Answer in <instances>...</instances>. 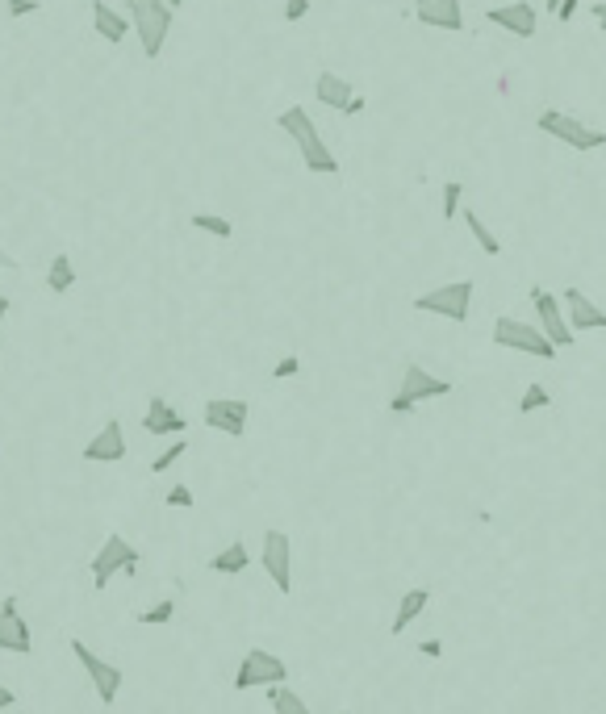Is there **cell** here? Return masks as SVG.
<instances>
[{"label": "cell", "mask_w": 606, "mask_h": 714, "mask_svg": "<svg viewBox=\"0 0 606 714\" xmlns=\"http://www.w3.org/2000/svg\"><path fill=\"white\" fill-rule=\"evenodd\" d=\"M276 126H281V134L293 138V147H297L301 163H306V172H314V176H335L339 172V155L326 147V138H322L318 122L310 117V109L289 105L281 117H276Z\"/></svg>", "instance_id": "1"}, {"label": "cell", "mask_w": 606, "mask_h": 714, "mask_svg": "<svg viewBox=\"0 0 606 714\" xmlns=\"http://www.w3.org/2000/svg\"><path fill=\"white\" fill-rule=\"evenodd\" d=\"M126 17H130V34L138 38L147 59L163 55V42L172 34V17L176 9H168L163 0H126Z\"/></svg>", "instance_id": "2"}, {"label": "cell", "mask_w": 606, "mask_h": 714, "mask_svg": "<svg viewBox=\"0 0 606 714\" xmlns=\"http://www.w3.org/2000/svg\"><path fill=\"white\" fill-rule=\"evenodd\" d=\"M535 126H540V134H548V138H556V142H565L569 151H581V155H590V151L606 147V130L586 126L577 113H565V109H544Z\"/></svg>", "instance_id": "3"}, {"label": "cell", "mask_w": 606, "mask_h": 714, "mask_svg": "<svg viewBox=\"0 0 606 714\" xmlns=\"http://www.w3.org/2000/svg\"><path fill=\"white\" fill-rule=\"evenodd\" d=\"M448 393H452V380H444V376L427 372L423 364H406V372H402V385H398V393H393L389 410H393V414H410L414 406H423V401L448 397Z\"/></svg>", "instance_id": "4"}, {"label": "cell", "mask_w": 606, "mask_h": 714, "mask_svg": "<svg viewBox=\"0 0 606 714\" xmlns=\"http://www.w3.org/2000/svg\"><path fill=\"white\" fill-rule=\"evenodd\" d=\"M138 560H143V552H138L126 535H109L101 543V552L92 556V589H109V581L118 577V573L134 577L138 573Z\"/></svg>", "instance_id": "5"}, {"label": "cell", "mask_w": 606, "mask_h": 714, "mask_svg": "<svg viewBox=\"0 0 606 714\" xmlns=\"http://www.w3.org/2000/svg\"><path fill=\"white\" fill-rule=\"evenodd\" d=\"M418 314H435V318H448V322H469V309H473V280H452V284H439L431 293H418L414 297Z\"/></svg>", "instance_id": "6"}, {"label": "cell", "mask_w": 606, "mask_h": 714, "mask_svg": "<svg viewBox=\"0 0 606 714\" xmlns=\"http://www.w3.org/2000/svg\"><path fill=\"white\" fill-rule=\"evenodd\" d=\"M494 343L506 347V351L535 355V360H556V347L548 343V335L535 322H523V318H498L494 322Z\"/></svg>", "instance_id": "7"}, {"label": "cell", "mask_w": 606, "mask_h": 714, "mask_svg": "<svg viewBox=\"0 0 606 714\" xmlns=\"http://www.w3.org/2000/svg\"><path fill=\"white\" fill-rule=\"evenodd\" d=\"M72 656L80 660V669L88 673L92 689H97V698H101L105 706L118 702V694H122V669H118V664H109L105 656H97V652L84 644V639H72Z\"/></svg>", "instance_id": "8"}, {"label": "cell", "mask_w": 606, "mask_h": 714, "mask_svg": "<svg viewBox=\"0 0 606 714\" xmlns=\"http://www.w3.org/2000/svg\"><path fill=\"white\" fill-rule=\"evenodd\" d=\"M289 681V664L276 656V652H264V648H251L243 652V664L235 669V689H255V685H281Z\"/></svg>", "instance_id": "9"}, {"label": "cell", "mask_w": 606, "mask_h": 714, "mask_svg": "<svg viewBox=\"0 0 606 714\" xmlns=\"http://www.w3.org/2000/svg\"><path fill=\"white\" fill-rule=\"evenodd\" d=\"M531 305H535V314H540V326L544 335H548V343L556 347V351H565V347H573V330H569V322H565V305H561V297H552L548 289H540V284H535L531 289Z\"/></svg>", "instance_id": "10"}, {"label": "cell", "mask_w": 606, "mask_h": 714, "mask_svg": "<svg viewBox=\"0 0 606 714\" xmlns=\"http://www.w3.org/2000/svg\"><path fill=\"white\" fill-rule=\"evenodd\" d=\"M247 418H251V406L239 397H209L205 401V426L209 431H218L226 439H243L247 435Z\"/></svg>", "instance_id": "11"}, {"label": "cell", "mask_w": 606, "mask_h": 714, "mask_svg": "<svg viewBox=\"0 0 606 714\" xmlns=\"http://www.w3.org/2000/svg\"><path fill=\"white\" fill-rule=\"evenodd\" d=\"M260 560H264V573L272 577V585L281 589V593H289L293 589V539L285 535V531H264V552H260Z\"/></svg>", "instance_id": "12"}, {"label": "cell", "mask_w": 606, "mask_h": 714, "mask_svg": "<svg viewBox=\"0 0 606 714\" xmlns=\"http://www.w3.org/2000/svg\"><path fill=\"white\" fill-rule=\"evenodd\" d=\"M485 21L498 26L502 34H515V38H535V30H540V13H535L531 0H510V5L485 9Z\"/></svg>", "instance_id": "13"}, {"label": "cell", "mask_w": 606, "mask_h": 714, "mask_svg": "<svg viewBox=\"0 0 606 714\" xmlns=\"http://www.w3.org/2000/svg\"><path fill=\"white\" fill-rule=\"evenodd\" d=\"M0 652H17V656H30L34 652L30 623L21 618V602L13 598V593L0 602Z\"/></svg>", "instance_id": "14"}, {"label": "cell", "mask_w": 606, "mask_h": 714, "mask_svg": "<svg viewBox=\"0 0 606 714\" xmlns=\"http://www.w3.org/2000/svg\"><path fill=\"white\" fill-rule=\"evenodd\" d=\"M561 305L569 309V330H606V309L586 293L577 289V284H569V289L561 293Z\"/></svg>", "instance_id": "15"}, {"label": "cell", "mask_w": 606, "mask_h": 714, "mask_svg": "<svg viewBox=\"0 0 606 714\" xmlns=\"http://www.w3.org/2000/svg\"><path fill=\"white\" fill-rule=\"evenodd\" d=\"M126 451H130V447H126L122 422L109 418L101 431L84 443V460H88V464H118V460H126Z\"/></svg>", "instance_id": "16"}, {"label": "cell", "mask_w": 606, "mask_h": 714, "mask_svg": "<svg viewBox=\"0 0 606 714\" xmlns=\"http://www.w3.org/2000/svg\"><path fill=\"white\" fill-rule=\"evenodd\" d=\"M143 431L155 435V439L184 435V431H189V418H184L168 397H151V401H147V414H143Z\"/></svg>", "instance_id": "17"}, {"label": "cell", "mask_w": 606, "mask_h": 714, "mask_svg": "<svg viewBox=\"0 0 606 714\" xmlns=\"http://www.w3.org/2000/svg\"><path fill=\"white\" fill-rule=\"evenodd\" d=\"M414 17L423 21V26H431V30H448V34L464 30L460 0H414Z\"/></svg>", "instance_id": "18"}, {"label": "cell", "mask_w": 606, "mask_h": 714, "mask_svg": "<svg viewBox=\"0 0 606 714\" xmlns=\"http://www.w3.org/2000/svg\"><path fill=\"white\" fill-rule=\"evenodd\" d=\"M92 30H97L109 46H118L126 34H130V17L109 9V0H92Z\"/></svg>", "instance_id": "19"}, {"label": "cell", "mask_w": 606, "mask_h": 714, "mask_svg": "<svg viewBox=\"0 0 606 714\" xmlns=\"http://www.w3.org/2000/svg\"><path fill=\"white\" fill-rule=\"evenodd\" d=\"M356 97V88H352V80H343V76H335V71H318V80H314V101L318 105H326V109H339L343 113V105Z\"/></svg>", "instance_id": "20"}, {"label": "cell", "mask_w": 606, "mask_h": 714, "mask_svg": "<svg viewBox=\"0 0 606 714\" xmlns=\"http://www.w3.org/2000/svg\"><path fill=\"white\" fill-rule=\"evenodd\" d=\"M427 606H431V589H423V585L406 589V593H402V602H398V614H393V627H389V631H393V635H402Z\"/></svg>", "instance_id": "21"}, {"label": "cell", "mask_w": 606, "mask_h": 714, "mask_svg": "<svg viewBox=\"0 0 606 714\" xmlns=\"http://www.w3.org/2000/svg\"><path fill=\"white\" fill-rule=\"evenodd\" d=\"M247 564H251V552L235 539L230 547H222L218 556H209V573H218V577H239V573H247Z\"/></svg>", "instance_id": "22"}, {"label": "cell", "mask_w": 606, "mask_h": 714, "mask_svg": "<svg viewBox=\"0 0 606 714\" xmlns=\"http://www.w3.org/2000/svg\"><path fill=\"white\" fill-rule=\"evenodd\" d=\"M460 218H464V226H469V234L477 238V247H481L489 259H498V255H502V238H498L494 230H489V222L481 218V213H477L473 205H464V209H460Z\"/></svg>", "instance_id": "23"}, {"label": "cell", "mask_w": 606, "mask_h": 714, "mask_svg": "<svg viewBox=\"0 0 606 714\" xmlns=\"http://www.w3.org/2000/svg\"><path fill=\"white\" fill-rule=\"evenodd\" d=\"M46 289L51 293H72L76 289V264H72V255L59 251L51 259V268H46Z\"/></svg>", "instance_id": "24"}, {"label": "cell", "mask_w": 606, "mask_h": 714, "mask_svg": "<svg viewBox=\"0 0 606 714\" xmlns=\"http://www.w3.org/2000/svg\"><path fill=\"white\" fill-rule=\"evenodd\" d=\"M268 706H272V714H310L306 698H301L297 689H289L285 681L281 685H268Z\"/></svg>", "instance_id": "25"}, {"label": "cell", "mask_w": 606, "mask_h": 714, "mask_svg": "<svg viewBox=\"0 0 606 714\" xmlns=\"http://www.w3.org/2000/svg\"><path fill=\"white\" fill-rule=\"evenodd\" d=\"M189 226L201 234H214V238H235V222L222 218V213H193Z\"/></svg>", "instance_id": "26"}, {"label": "cell", "mask_w": 606, "mask_h": 714, "mask_svg": "<svg viewBox=\"0 0 606 714\" xmlns=\"http://www.w3.org/2000/svg\"><path fill=\"white\" fill-rule=\"evenodd\" d=\"M548 406H552V393H548V385H540V380H531V385L523 389L519 414H535V410H548Z\"/></svg>", "instance_id": "27"}, {"label": "cell", "mask_w": 606, "mask_h": 714, "mask_svg": "<svg viewBox=\"0 0 606 714\" xmlns=\"http://www.w3.org/2000/svg\"><path fill=\"white\" fill-rule=\"evenodd\" d=\"M134 618H138L143 627H163V623H172V618H176V598H163V602H155L151 610H138Z\"/></svg>", "instance_id": "28"}, {"label": "cell", "mask_w": 606, "mask_h": 714, "mask_svg": "<svg viewBox=\"0 0 606 714\" xmlns=\"http://www.w3.org/2000/svg\"><path fill=\"white\" fill-rule=\"evenodd\" d=\"M184 451H189V439H184V435H176V443H172V447H163L159 456L151 460V472H155V476H159V472H168V468H172V464L184 456Z\"/></svg>", "instance_id": "29"}, {"label": "cell", "mask_w": 606, "mask_h": 714, "mask_svg": "<svg viewBox=\"0 0 606 714\" xmlns=\"http://www.w3.org/2000/svg\"><path fill=\"white\" fill-rule=\"evenodd\" d=\"M464 209V184L460 180H448L444 184V222H456Z\"/></svg>", "instance_id": "30"}, {"label": "cell", "mask_w": 606, "mask_h": 714, "mask_svg": "<svg viewBox=\"0 0 606 714\" xmlns=\"http://www.w3.org/2000/svg\"><path fill=\"white\" fill-rule=\"evenodd\" d=\"M163 502H168L172 510H193V489L189 485H172L168 493H163Z\"/></svg>", "instance_id": "31"}, {"label": "cell", "mask_w": 606, "mask_h": 714, "mask_svg": "<svg viewBox=\"0 0 606 714\" xmlns=\"http://www.w3.org/2000/svg\"><path fill=\"white\" fill-rule=\"evenodd\" d=\"M5 9H9V21H21V17H30L42 9V0H5Z\"/></svg>", "instance_id": "32"}, {"label": "cell", "mask_w": 606, "mask_h": 714, "mask_svg": "<svg viewBox=\"0 0 606 714\" xmlns=\"http://www.w3.org/2000/svg\"><path fill=\"white\" fill-rule=\"evenodd\" d=\"M306 13H310V0H285V21L289 26H297Z\"/></svg>", "instance_id": "33"}, {"label": "cell", "mask_w": 606, "mask_h": 714, "mask_svg": "<svg viewBox=\"0 0 606 714\" xmlns=\"http://www.w3.org/2000/svg\"><path fill=\"white\" fill-rule=\"evenodd\" d=\"M297 372H301V360H297V355H285V360L272 368V376H276V380H289V376H297Z\"/></svg>", "instance_id": "34"}, {"label": "cell", "mask_w": 606, "mask_h": 714, "mask_svg": "<svg viewBox=\"0 0 606 714\" xmlns=\"http://www.w3.org/2000/svg\"><path fill=\"white\" fill-rule=\"evenodd\" d=\"M418 652H423L427 660H439V656H444V639H423V644H418Z\"/></svg>", "instance_id": "35"}, {"label": "cell", "mask_w": 606, "mask_h": 714, "mask_svg": "<svg viewBox=\"0 0 606 714\" xmlns=\"http://www.w3.org/2000/svg\"><path fill=\"white\" fill-rule=\"evenodd\" d=\"M13 706H17V694L9 685H0V710H13Z\"/></svg>", "instance_id": "36"}, {"label": "cell", "mask_w": 606, "mask_h": 714, "mask_svg": "<svg viewBox=\"0 0 606 714\" xmlns=\"http://www.w3.org/2000/svg\"><path fill=\"white\" fill-rule=\"evenodd\" d=\"M590 13H594V21L602 26V34H606V0H594V5H590Z\"/></svg>", "instance_id": "37"}, {"label": "cell", "mask_w": 606, "mask_h": 714, "mask_svg": "<svg viewBox=\"0 0 606 714\" xmlns=\"http://www.w3.org/2000/svg\"><path fill=\"white\" fill-rule=\"evenodd\" d=\"M577 5H581V0H561V9H556V17H561V21H569V17L577 13Z\"/></svg>", "instance_id": "38"}, {"label": "cell", "mask_w": 606, "mask_h": 714, "mask_svg": "<svg viewBox=\"0 0 606 714\" xmlns=\"http://www.w3.org/2000/svg\"><path fill=\"white\" fill-rule=\"evenodd\" d=\"M343 113H347V117H356V113H364V97H352V101H347V105H343Z\"/></svg>", "instance_id": "39"}, {"label": "cell", "mask_w": 606, "mask_h": 714, "mask_svg": "<svg viewBox=\"0 0 606 714\" xmlns=\"http://www.w3.org/2000/svg\"><path fill=\"white\" fill-rule=\"evenodd\" d=\"M5 318H9V297L0 293V322H5Z\"/></svg>", "instance_id": "40"}, {"label": "cell", "mask_w": 606, "mask_h": 714, "mask_svg": "<svg viewBox=\"0 0 606 714\" xmlns=\"http://www.w3.org/2000/svg\"><path fill=\"white\" fill-rule=\"evenodd\" d=\"M163 5H168V9H176V13H180V5H184V0H163Z\"/></svg>", "instance_id": "41"}, {"label": "cell", "mask_w": 606, "mask_h": 714, "mask_svg": "<svg viewBox=\"0 0 606 714\" xmlns=\"http://www.w3.org/2000/svg\"><path fill=\"white\" fill-rule=\"evenodd\" d=\"M544 5H548V13H556V9H561V0H544Z\"/></svg>", "instance_id": "42"}, {"label": "cell", "mask_w": 606, "mask_h": 714, "mask_svg": "<svg viewBox=\"0 0 606 714\" xmlns=\"http://www.w3.org/2000/svg\"><path fill=\"white\" fill-rule=\"evenodd\" d=\"M339 714H347V710H339Z\"/></svg>", "instance_id": "43"}, {"label": "cell", "mask_w": 606, "mask_h": 714, "mask_svg": "<svg viewBox=\"0 0 606 714\" xmlns=\"http://www.w3.org/2000/svg\"><path fill=\"white\" fill-rule=\"evenodd\" d=\"M590 5H594V0H590Z\"/></svg>", "instance_id": "44"}]
</instances>
